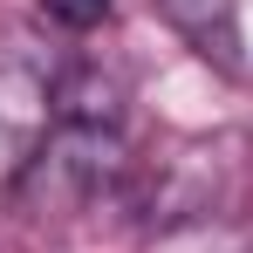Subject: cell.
Returning <instances> with one entry per match:
<instances>
[{"label":"cell","mask_w":253,"mask_h":253,"mask_svg":"<svg viewBox=\"0 0 253 253\" xmlns=\"http://www.w3.org/2000/svg\"><path fill=\"white\" fill-rule=\"evenodd\" d=\"M110 178H124V144H117V130L110 124H62L55 130V144H48L35 171H28V199L48 212L62 206H83L96 199Z\"/></svg>","instance_id":"6da1fadb"},{"label":"cell","mask_w":253,"mask_h":253,"mask_svg":"<svg viewBox=\"0 0 253 253\" xmlns=\"http://www.w3.org/2000/svg\"><path fill=\"white\" fill-rule=\"evenodd\" d=\"M233 137H192L178 144L165 165L151 171V219H212L233 192H219V171H240L233 158H219Z\"/></svg>","instance_id":"7a4b0ae2"},{"label":"cell","mask_w":253,"mask_h":253,"mask_svg":"<svg viewBox=\"0 0 253 253\" xmlns=\"http://www.w3.org/2000/svg\"><path fill=\"white\" fill-rule=\"evenodd\" d=\"M158 7H165V21L199 48L206 62L240 69V14H233V0H158Z\"/></svg>","instance_id":"3957f363"},{"label":"cell","mask_w":253,"mask_h":253,"mask_svg":"<svg viewBox=\"0 0 253 253\" xmlns=\"http://www.w3.org/2000/svg\"><path fill=\"white\" fill-rule=\"evenodd\" d=\"M42 14L55 28H76V35H83V28H96V21L110 14V0H42Z\"/></svg>","instance_id":"277c9868"}]
</instances>
